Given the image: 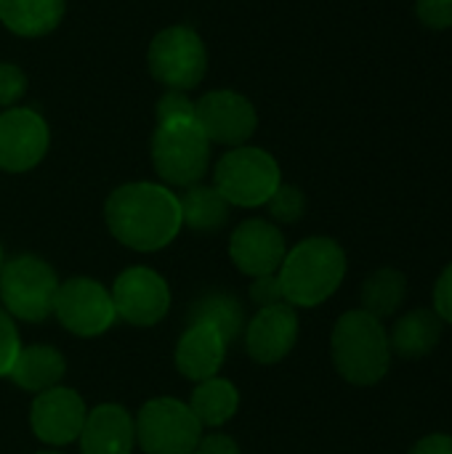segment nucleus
<instances>
[{
    "instance_id": "nucleus-1",
    "label": "nucleus",
    "mask_w": 452,
    "mask_h": 454,
    "mask_svg": "<svg viewBox=\"0 0 452 454\" xmlns=\"http://www.w3.org/2000/svg\"><path fill=\"white\" fill-rule=\"evenodd\" d=\"M112 237L139 253H155L176 239L181 231L178 197L149 181H136L115 189L104 207Z\"/></svg>"
},
{
    "instance_id": "nucleus-2",
    "label": "nucleus",
    "mask_w": 452,
    "mask_h": 454,
    "mask_svg": "<svg viewBox=\"0 0 452 454\" xmlns=\"http://www.w3.org/2000/svg\"><path fill=\"white\" fill-rule=\"evenodd\" d=\"M285 303L293 309H314L325 303L346 277V253L330 237H309L288 250L277 271Z\"/></svg>"
},
{
    "instance_id": "nucleus-3",
    "label": "nucleus",
    "mask_w": 452,
    "mask_h": 454,
    "mask_svg": "<svg viewBox=\"0 0 452 454\" xmlns=\"http://www.w3.org/2000/svg\"><path fill=\"white\" fill-rule=\"evenodd\" d=\"M330 354L338 375L352 386H376L392 367L389 333L381 319L362 309L346 311L330 335Z\"/></svg>"
},
{
    "instance_id": "nucleus-4",
    "label": "nucleus",
    "mask_w": 452,
    "mask_h": 454,
    "mask_svg": "<svg viewBox=\"0 0 452 454\" xmlns=\"http://www.w3.org/2000/svg\"><path fill=\"white\" fill-rule=\"evenodd\" d=\"M152 162L168 186H194L208 173L210 141L194 117L157 122L152 136Z\"/></svg>"
},
{
    "instance_id": "nucleus-5",
    "label": "nucleus",
    "mask_w": 452,
    "mask_h": 454,
    "mask_svg": "<svg viewBox=\"0 0 452 454\" xmlns=\"http://www.w3.org/2000/svg\"><path fill=\"white\" fill-rule=\"evenodd\" d=\"M59 277L37 255H16L0 269L3 309L24 322H43L53 314Z\"/></svg>"
},
{
    "instance_id": "nucleus-6",
    "label": "nucleus",
    "mask_w": 452,
    "mask_h": 454,
    "mask_svg": "<svg viewBox=\"0 0 452 454\" xmlns=\"http://www.w3.org/2000/svg\"><path fill=\"white\" fill-rule=\"evenodd\" d=\"M282 184L277 160L258 146H237L216 165V189L229 205L258 207Z\"/></svg>"
},
{
    "instance_id": "nucleus-7",
    "label": "nucleus",
    "mask_w": 452,
    "mask_h": 454,
    "mask_svg": "<svg viewBox=\"0 0 452 454\" xmlns=\"http://www.w3.org/2000/svg\"><path fill=\"white\" fill-rule=\"evenodd\" d=\"M136 442L147 454H192L202 439V426L178 399H152L139 410Z\"/></svg>"
},
{
    "instance_id": "nucleus-8",
    "label": "nucleus",
    "mask_w": 452,
    "mask_h": 454,
    "mask_svg": "<svg viewBox=\"0 0 452 454\" xmlns=\"http://www.w3.org/2000/svg\"><path fill=\"white\" fill-rule=\"evenodd\" d=\"M149 72L168 90H192L208 69V51L189 27H168L149 45Z\"/></svg>"
},
{
    "instance_id": "nucleus-9",
    "label": "nucleus",
    "mask_w": 452,
    "mask_h": 454,
    "mask_svg": "<svg viewBox=\"0 0 452 454\" xmlns=\"http://www.w3.org/2000/svg\"><path fill=\"white\" fill-rule=\"evenodd\" d=\"M53 314L59 317L61 327L80 338H96L107 333L117 319L112 293L88 277H75L59 285Z\"/></svg>"
},
{
    "instance_id": "nucleus-10",
    "label": "nucleus",
    "mask_w": 452,
    "mask_h": 454,
    "mask_svg": "<svg viewBox=\"0 0 452 454\" xmlns=\"http://www.w3.org/2000/svg\"><path fill=\"white\" fill-rule=\"evenodd\" d=\"M112 301H115V311L120 319L136 327H152L168 314L170 290H168V282L157 271L147 266H133V269H125L115 279Z\"/></svg>"
},
{
    "instance_id": "nucleus-11",
    "label": "nucleus",
    "mask_w": 452,
    "mask_h": 454,
    "mask_svg": "<svg viewBox=\"0 0 452 454\" xmlns=\"http://www.w3.org/2000/svg\"><path fill=\"white\" fill-rule=\"evenodd\" d=\"M51 130L35 109L11 106L0 114V170H32L48 152Z\"/></svg>"
},
{
    "instance_id": "nucleus-12",
    "label": "nucleus",
    "mask_w": 452,
    "mask_h": 454,
    "mask_svg": "<svg viewBox=\"0 0 452 454\" xmlns=\"http://www.w3.org/2000/svg\"><path fill=\"white\" fill-rule=\"evenodd\" d=\"M194 120L213 144L242 146L258 125L253 104L234 90H210L194 104Z\"/></svg>"
},
{
    "instance_id": "nucleus-13",
    "label": "nucleus",
    "mask_w": 452,
    "mask_h": 454,
    "mask_svg": "<svg viewBox=\"0 0 452 454\" xmlns=\"http://www.w3.org/2000/svg\"><path fill=\"white\" fill-rule=\"evenodd\" d=\"M85 418H88V410L83 399L77 396V391L64 388V386L37 394L32 402V412H29L35 436L51 447H64L69 442H77L85 426Z\"/></svg>"
},
{
    "instance_id": "nucleus-14",
    "label": "nucleus",
    "mask_w": 452,
    "mask_h": 454,
    "mask_svg": "<svg viewBox=\"0 0 452 454\" xmlns=\"http://www.w3.org/2000/svg\"><path fill=\"white\" fill-rule=\"evenodd\" d=\"M229 255L242 274L256 279L264 274H277L288 255V247L280 226H274L272 221L248 218L234 229L229 239Z\"/></svg>"
},
{
    "instance_id": "nucleus-15",
    "label": "nucleus",
    "mask_w": 452,
    "mask_h": 454,
    "mask_svg": "<svg viewBox=\"0 0 452 454\" xmlns=\"http://www.w3.org/2000/svg\"><path fill=\"white\" fill-rule=\"evenodd\" d=\"M298 340V314L290 303L258 309L245 325V348L258 364L282 362Z\"/></svg>"
},
{
    "instance_id": "nucleus-16",
    "label": "nucleus",
    "mask_w": 452,
    "mask_h": 454,
    "mask_svg": "<svg viewBox=\"0 0 452 454\" xmlns=\"http://www.w3.org/2000/svg\"><path fill=\"white\" fill-rule=\"evenodd\" d=\"M136 444V423L120 404H99L88 412L80 431L83 454H131Z\"/></svg>"
},
{
    "instance_id": "nucleus-17",
    "label": "nucleus",
    "mask_w": 452,
    "mask_h": 454,
    "mask_svg": "<svg viewBox=\"0 0 452 454\" xmlns=\"http://www.w3.org/2000/svg\"><path fill=\"white\" fill-rule=\"evenodd\" d=\"M226 340L208 325H189L176 346V367L184 378L202 383L216 378L226 359Z\"/></svg>"
},
{
    "instance_id": "nucleus-18",
    "label": "nucleus",
    "mask_w": 452,
    "mask_h": 454,
    "mask_svg": "<svg viewBox=\"0 0 452 454\" xmlns=\"http://www.w3.org/2000/svg\"><path fill=\"white\" fill-rule=\"evenodd\" d=\"M445 322L434 314V309H413L402 314L389 333L392 354L402 359H424L442 340Z\"/></svg>"
},
{
    "instance_id": "nucleus-19",
    "label": "nucleus",
    "mask_w": 452,
    "mask_h": 454,
    "mask_svg": "<svg viewBox=\"0 0 452 454\" xmlns=\"http://www.w3.org/2000/svg\"><path fill=\"white\" fill-rule=\"evenodd\" d=\"M64 372L67 359L53 346H21L8 378L29 394H43L48 388H56Z\"/></svg>"
},
{
    "instance_id": "nucleus-20",
    "label": "nucleus",
    "mask_w": 452,
    "mask_h": 454,
    "mask_svg": "<svg viewBox=\"0 0 452 454\" xmlns=\"http://www.w3.org/2000/svg\"><path fill=\"white\" fill-rule=\"evenodd\" d=\"M67 0H0V21L21 37L53 32L64 16Z\"/></svg>"
},
{
    "instance_id": "nucleus-21",
    "label": "nucleus",
    "mask_w": 452,
    "mask_h": 454,
    "mask_svg": "<svg viewBox=\"0 0 452 454\" xmlns=\"http://www.w3.org/2000/svg\"><path fill=\"white\" fill-rule=\"evenodd\" d=\"M181 207V226H189L192 231H218L229 221V202L221 197L216 186H186V192L178 197Z\"/></svg>"
},
{
    "instance_id": "nucleus-22",
    "label": "nucleus",
    "mask_w": 452,
    "mask_h": 454,
    "mask_svg": "<svg viewBox=\"0 0 452 454\" xmlns=\"http://www.w3.org/2000/svg\"><path fill=\"white\" fill-rule=\"evenodd\" d=\"M189 325H208L224 335L226 343L245 333V309L229 293H208L189 309Z\"/></svg>"
},
{
    "instance_id": "nucleus-23",
    "label": "nucleus",
    "mask_w": 452,
    "mask_h": 454,
    "mask_svg": "<svg viewBox=\"0 0 452 454\" xmlns=\"http://www.w3.org/2000/svg\"><path fill=\"white\" fill-rule=\"evenodd\" d=\"M240 407V394L237 388L224 380V378H208L202 383H197L189 410L194 412V418L200 420V426L205 428H218L224 423H229L237 415Z\"/></svg>"
},
{
    "instance_id": "nucleus-24",
    "label": "nucleus",
    "mask_w": 452,
    "mask_h": 454,
    "mask_svg": "<svg viewBox=\"0 0 452 454\" xmlns=\"http://www.w3.org/2000/svg\"><path fill=\"white\" fill-rule=\"evenodd\" d=\"M408 298V279L397 269H378L362 282V311L376 319L394 317Z\"/></svg>"
},
{
    "instance_id": "nucleus-25",
    "label": "nucleus",
    "mask_w": 452,
    "mask_h": 454,
    "mask_svg": "<svg viewBox=\"0 0 452 454\" xmlns=\"http://www.w3.org/2000/svg\"><path fill=\"white\" fill-rule=\"evenodd\" d=\"M269 213L274 221L280 223H296L304 213H306V197L298 186L290 184H280L277 192L269 197Z\"/></svg>"
},
{
    "instance_id": "nucleus-26",
    "label": "nucleus",
    "mask_w": 452,
    "mask_h": 454,
    "mask_svg": "<svg viewBox=\"0 0 452 454\" xmlns=\"http://www.w3.org/2000/svg\"><path fill=\"white\" fill-rule=\"evenodd\" d=\"M19 348H21V340H19L13 317L0 306V378L11 372V364H13Z\"/></svg>"
},
{
    "instance_id": "nucleus-27",
    "label": "nucleus",
    "mask_w": 452,
    "mask_h": 454,
    "mask_svg": "<svg viewBox=\"0 0 452 454\" xmlns=\"http://www.w3.org/2000/svg\"><path fill=\"white\" fill-rule=\"evenodd\" d=\"M27 90V74L16 67L3 61L0 64V106L11 109Z\"/></svg>"
},
{
    "instance_id": "nucleus-28",
    "label": "nucleus",
    "mask_w": 452,
    "mask_h": 454,
    "mask_svg": "<svg viewBox=\"0 0 452 454\" xmlns=\"http://www.w3.org/2000/svg\"><path fill=\"white\" fill-rule=\"evenodd\" d=\"M250 301L258 306V309H269V306H280L285 303V293H282V282L277 274H264V277H256L253 285H250Z\"/></svg>"
},
{
    "instance_id": "nucleus-29",
    "label": "nucleus",
    "mask_w": 452,
    "mask_h": 454,
    "mask_svg": "<svg viewBox=\"0 0 452 454\" xmlns=\"http://www.w3.org/2000/svg\"><path fill=\"white\" fill-rule=\"evenodd\" d=\"M416 13L429 29L452 27V0H416Z\"/></svg>"
},
{
    "instance_id": "nucleus-30",
    "label": "nucleus",
    "mask_w": 452,
    "mask_h": 454,
    "mask_svg": "<svg viewBox=\"0 0 452 454\" xmlns=\"http://www.w3.org/2000/svg\"><path fill=\"white\" fill-rule=\"evenodd\" d=\"M194 117V104L186 98V93L181 90H168L160 101H157V122H168V120H192Z\"/></svg>"
},
{
    "instance_id": "nucleus-31",
    "label": "nucleus",
    "mask_w": 452,
    "mask_h": 454,
    "mask_svg": "<svg viewBox=\"0 0 452 454\" xmlns=\"http://www.w3.org/2000/svg\"><path fill=\"white\" fill-rule=\"evenodd\" d=\"M434 314L445 325H452V263H448L434 285Z\"/></svg>"
},
{
    "instance_id": "nucleus-32",
    "label": "nucleus",
    "mask_w": 452,
    "mask_h": 454,
    "mask_svg": "<svg viewBox=\"0 0 452 454\" xmlns=\"http://www.w3.org/2000/svg\"><path fill=\"white\" fill-rule=\"evenodd\" d=\"M192 454H240V447L234 439H229L224 434H210V436L200 439V444L194 447Z\"/></svg>"
},
{
    "instance_id": "nucleus-33",
    "label": "nucleus",
    "mask_w": 452,
    "mask_h": 454,
    "mask_svg": "<svg viewBox=\"0 0 452 454\" xmlns=\"http://www.w3.org/2000/svg\"><path fill=\"white\" fill-rule=\"evenodd\" d=\"M408 454H452V436L450 434H429L418 439Z\"/></svg>"
},
{
    "instance_id": "nucleus-34",
    "label": "nucleus",
    "mask_w": 452,
    "mask_h": 454,
    "mask_svg": "<svg viewBox=\"0 0 452 454\" xmlns=\"http://www.w3.org/2000/svg\"><path fill=\"white\" fill-rule=\"evenodd\" d=\"M0 269H3V250H0Z\"/></svg>"
},
{
    "instance_id": "nucleus-35",
    "label": "nucleus",
    "mask_w": 452,
    "mask_h": 454,
    "mask_svg": "<svg viewBox=\"0 0 452 454\" xmlns=\"http://www.w3.org/2000/svg\"><path fill=\"white\" fill-rule=\"evenodd\" d=\"M37 454H61V452H37Z\"/></svg>"
}]
</instances>
